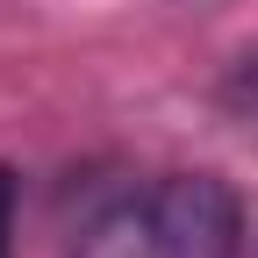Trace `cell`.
Instances as JSON below:
<instances>
[{
  "label": "cell",
  "instance_id": "obj_1",
  "mask_svg": "<svg viewBox=\"0 0 258 258\" xmlns=\"http://www.w3.org/2000/svg\"><path fill=\"white\" fill-rule=\"evenodd\" d=\"M244 208L215 172H165L79 230L72 258H237Z\"/></svg>",
  "mask_w": 258,
  "mask_h": 258
},
{
  "label": "cell",
  "instance_id": "obj_2",
  "mask_svg": "<svg viewBox=\"0 0 258 258\" xmlns=\"http://www.w3.org/2000/svg\"><path fill=\"white\" fill-rule=\"evenodd\" d=\"M8 244H15V172L0 165V258H8Z\"/></svg>",
  "mask_w": 258,
  "mask_h": 258
}]
</instances>
